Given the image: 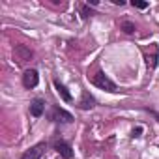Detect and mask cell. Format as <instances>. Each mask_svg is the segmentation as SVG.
Instances as JSON below:
<instances>
[{"label":"cell","mask_w":159,"mask_h":159,"mask_svg":"<svg viewBox=\"0 0 159 159\" xmlns=\"http://www.w3.org/2000/svg\"><path fill=\"white\" fill-rule=\"evenodd\" d=\"M94 84L101 90H107V92H116V84L111 81V79L105 75V73H96L94 75Z\"/></svg>","instance_id":"cell-1"},{"label":"cell","mask_w":159,"mask_h":159,"mask_svg":"<svg viewBox=\"0 0 159 159\" xmlns=\"http://www.w3.org/2000/svg\"><path fill=\"white\" fill-rule=\"evenodd\" d=\"M13 56H15L17 62H26V60L32 58V51L26 49L25 45H17V47L13 49Z\"/></svg>","instance_id":"cell-2"},{"label":"cell","mask_w":159,"mask_h":159,"mask_svg":"<svg viewBox=\"0 0 159 159\" xmlns=\"http://www.w3.org/2000/svg\"><path fill=\"white\" fill-rule=\"evenodd\" d=\"M38 81H39L38 71H34V69L25 71V75H23V84H25L26 88H34V86L38 84Z\"/></svg>","instance_id":"cell-3"},{"label":"cell","mask_w":159,"mask_h":159,"mask_svg":"<svg viewBox=\"0 0 159 159\" xmlns=\"http://www.w3.org/2000/svg\"><path fill=\"white\" fill-rule=\"evenodd\" d=\"M43 150H45V144H38V146H34L32 150L25 152L21 159H39V157H41V153H43Z\"/></svg>","instance_id":"cell-4"},{"label":"cell","mask_w":159,"mask_h":159,"mask_svg":"<svg viewBox=\"0 0 159 159\" xmlns=\"http://www.w3.org/2000/svg\"><path fill=\"white\" fill-rule=\"evenodd\" d=\"M54 148L58 150V153H60L64 159H71V157H73V150H71V146H69V144H66V142H62V140H60V142H56V144H54Z\"/></svg>","instance_id":"cell-5"},{"label":"cell","mask_w":159,"mask_h":159,"mask_svg":"<svg viewBox=\"0 0 159 159\" xmlns=\"http://www.w3.org/2000/svg\"><path fill=\"white\" fill-rule=\"evenodd\" d=\"M43 111H45V103H43L41 99H34L32 105H30V112H32V116H41Z\"/></svg>","instance_id":"cell-6"},{"label":"cell","mask_w":159,"mask_h":159,"mask_svg":"<svg viewBox=\"0 0 159 159\" xmlns=\"http://www.w3.org/2000/svg\"><path fill=\"white\" fill-rule=\"evenodd\" d=\"M52 114H54L52 118H54V120H58V122H71V120H73V116H71L69 112L62 111V109H54V111H52Z\"/></svg>","instance_id":"cell-7"},{"label":"cell","mask_w":159,"mask_h":159,"mask_svg":"<svg viewBox=\"0 0 159 159\" xmlns=\"http://www.w3.org/2000/svg\"><path fill=\"white\" fill-rule=\"evenodd\" d=\"M54 86H56V92H58V96H60L64 101H71V94L67 92V88H66L64 84H60V81H54Z\"/></svg>","instance_id":"cell-8"},{"label":"cell","mask_w":159,"mask_h":159,"mask_svg":"<svg viewBox=\"0 0 159 159\" xmlns=\"http://www.w3.org/2000/svg\"><path fill=\"white\" fill-rule=\"evenodd\" d=\"M92 107H94V99L90 98V94H84L81 101V109H92Z\"/></svg>","instance_id":"cell-9"},{"label":"cell","mask_w":159,"mask_h":159,"mask_svg":"<svg viewBox=\"0 0 159 159\" xmlns=\"http://www.w3.org/2000/svg\"><path fill=\"white\" fill-rule=\"evenodd\" d=\"M122 30H124V32H127V34H133V32H135V25L125 21V23H122Z\"/></svg>","instance_id":"cell-10"},{"label":"cell","mask_w":159,"mask_h":159,"mask_svg":"<svg viewBox=\"0 0 159 159\" xmlns=\"http://www.w3.org/2000/svg\"><path fill=\"white\" fill-rule=\"evenodd\" d=\"M133 6H135V8H139V10H144V8H148V2H140V0H133Z\"/></svg>","instance_id":"cell-11"},{"label":"cell","mask_w":159,"mask_h":159,"mask_svg":"<svg viewBox=\"0 0 159 159\" xmlns=\"http://www.w3.org/2000/svg\"><path fill=\"white\" fill-rule=\"evenodd\" d=\"M112 2H114L116 6H124V0H112Z\"/></svg>","instance_id":"cell-12"},{"label":"cell","mask_w":159,"mask_h":159,"mask_svg":"<svg viewBox=\"0 0 159 159\" xmlns=\"http://www.w3.org/2000/svg\"><path fill=\"white\" fill-rule=\"evenodd\" d=\"M140 131H142L140 127H139V129H135V131H133V137H139V135H140Z\"/></svg>","instance_id":"cell-13"},{"label":"cell","mask_w":159,"mask_h":159,"mask_svg":"<svg viewBox=\"0 0 159 159\" xmlns=\"http://www.w3.org/2000/svg\"><path fill=\"white\" fill-rule=\"evenodd\" d=\"M152 114H153V116L157 118V122H159V112H152Z\"/></svg>","instance_id":"cell-14"}]
</instances>
